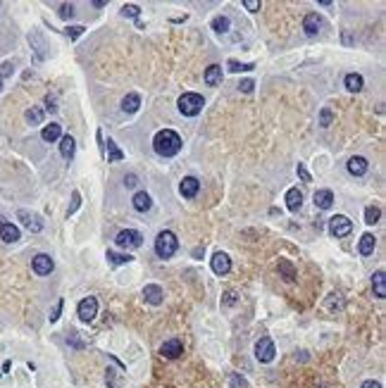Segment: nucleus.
Returning <instances> with one entry per match:
<instances>
[{"label": "nucleus", "mask_w": 386, "mask_h": 388, "mask_svg": "<svg viewBox=\"0 0 386 388\" xmlns=\"http://www.w3.org/2000/svg\"><path fill=\"white\" fill-rule=\"evenodd\" d=\"M153 148H155V153L160 157H172L182 150V136L177 131H172V129H162V131L155 133Z\"/></svg>", "instance_id": "nucleus-1"}, {"label": "nucleus", "mask_w": 386, "mask_h": 388, "mask_svg": "<svg viewBox=\"0 0 386 388\" xmlns=\"http://www.w3.org/2000/svg\"><path fill=\"white\" fill-rule=\"evenodd\" d=\"M205 100L200 93H184L182 98H179V102H177V108H179V112H182L184 117H196L200 115V110H203Z\"/></svg>", "instance_id": "nucleus-2"}, {"label": "nucleus", "mask_w": 386, "mask_h": 388, "mask_svg": "<svg viewBox=\"0 0 386 388\" xmlns=\"http://www.w3.org/2000/svg\"><path fill=\"white\" fill-rule=\"evenodd\" d=\"M177 248H179V241H177V236H174L172 231H160L158 233V238H155V253H158L162 260L172 257L174 253H177Z\"/></svg>", "instance_id": "nucleus-3"}, {"label": "nucleus", "mask_w": 386, "mask_h": 388, "mask_svg": "<svg viewBox=\"0 0 386 388\" xmlns=\"http://www.w3.org/2000/svg\"><path fill=\"white\" fill-rule=\"evenodd\" d=\"M329 231L334 238H346L348 233L353 231V222L346 217V215H334L329 219Z\"/></svg>", "instance_id": "nucleus-4"}, {"label": "nucleus", "mask_w": 386, "mask_h": 388, "mask_svg": "<svg viewBox=\"0 0 386 388\" xmlns=\"http://www.w3.org/2000/svg\"><path fill=\"white\" fill-rule=\"evenodd\" d=\"M117 245L119 248H141L143 245V236H141V231H136V229H124V231H119L117 233Z\"/></svg>", "instance_id": "nucleus-5"}, {"label": "nucleus", "mask_w": 386, "mask_h": 388, "mask_svg": "<svg viewBox=\"0 0 386 388\" xmlns=\"http://www.w3.org/2000/svg\"><path fill=\"white\" fill-rule=\"evenodd\" d=\"M274 355H276V348L269 338H260V341L255 343V357H258V362H265L267 365V362L274 360Z\"/></svg>", "instance_id": "nucleus-6"}, {"label": "nucleus", "mask_w": 386, "mask_h": 388, "mask_svg": "<svg viewBox=\"0 0 386 388\" xmlns=\"http://www.w3.org/2000/svg\"><path fill=\"white\" fill-rule=\"evenodd\" d=\"M77 312H79L81 322H93L95 314H98V300H95L93 295H88V298H84V300L79 303Z\"/></svg>", "instance_id": "nucleus-7"}, {"label": "nucleus", "mask_w": 386, "mask_h": 388, "mask_svg": "<svg viewBox=\"0 0 386 388\" xmlns=\"http://www.w3.org/2000/svg\"><path fill=\"white\" fill-rule=\"evenodd\" d=\"M31 267H33V272L39 274V276H48V274L55 269V262H53V257H50V255H46V253H39V255L33 257Z\"/></svg>", "instance_id": "nucleus-8"}, {"label": "nucleus", "mask_w": 386, "mask_h": 388, "mask_svg": "<svg viewBox=\"0 0 386 388\" xmlns=\"http://www.w3.org/2000/svg\"><path fill=\"white\" fill-rule=\"evenodd\" d=\"M210 267H213V272L217 274V276H224V274H229V269H231V260H229L227 253H215L213 255V262H210Z\"/></svg>", "instance_id": "nucleus-9"}, {"label": "nucleus", "mask_w": 386, "mask_h": 388, "mask_svg": "<svg viewBox=\"0 0 386 388\" xmlns=\"http://www.w3.org/2000/svg\"><path fill=\"white\" fill-rule=\"evenodd\" d=\"M184 352V343L179 338H172V341H165L162 348H160V355L167 357V360H177V357Z\"/></svg>", "instance_id": "nucleus-10"}, {"label": "nucleus", "mask_w": 386, "mask_h": 388, "mask_svg": "<svg viewBox=\"0 0 386 388\" xmlns=\"http://www.w3.org/2000/svg\"><path fill=\"white\" fill-rule=\"evenodd\" d=\"M198 191H200V181L196 177H184L182 184H179V193L184 198H196Z\"/></svg>", "instance_id": "nucleus-11"}, {"label": "nucleus", "mask_w": 386, "mask_h": 388, "mask_svg": "<svg viewBox=\"0 0 386 388\" xmlns=\"http://www.w3.org/2000/svg\"><path fill=\"white\" fill-rule=\"evenodd\" d=\"M17 217L22 219V224L29 229V231H33V233H39L41 229H43V222H41L36 215H31V212H26V210H19L17 212Z\"/></svg>", "instance_id": "nucleus-12"}, {"label": "nucleus", "mask_w": 386, "mask_h": 388, "mask_svg": "<svg viewBox=\"0 0 386 388\" xmlns=\"http://www.w3.org/2000/svg\"><path fill=\"white\" fill-rule=\"evenodd\" d=\"M312 200H315V205L320 210H329L331 205H334V193H331L329 188H320V191H315Z\"/></svg>", "instance_id": "nucleus-13"}, {"label": "nucleus", "mask_w": 386, "mask_h": 388, "mask_svg": "<svg viewBox=\"0 0 386 388\" xmlns=\"http://www.w3.org/2000/svg\"><path fill=\"white\" fill-rule=\"evenodd\" d=\"M322 17L317 15V12H310V15H305V19H303V29H305V33H310V36H315L320 29H322Z\"/></svg>", "instance_id": "nucleus-14"}, {"label": "nucleus", "mask_w": 386, "mask_h": 388, "mask_svg": "<svg viewBox=\"0 0 386 388\" xmlns=\"http://www.w3.org/2000/svg\"><path fill=\"white\" fill-rule=\"evenodd\" d=\"M162 288L158 286V284H148V286L143 288V298H146V303L150 305H160L162 303Z\"/></svg>", "instance_id": "nucleus-15"}, {"label": "nucleus", "mask_w": 386, "mask_h": 388, "mask_svg": "<svg viewBox=\"0 0 386 388\" xmlns=\"http://www.w3.org/2000/svg\"><path fill=\"white\" fill-rule=\"evenodd\" d=\"M0 238L5 243L19 241V229L15 224H10V222H0Z\"/></svg>", "instance_id": "nucleus-16"}, {"label": "nucleus", "mask_w": 386, "mask_h": 388, "mask_svg": "<svg viewBox=\"0 0 386 388\" xmlns=\"http://www.w3.org/2000/svg\"><path fill=\"white\" fill-rule=\"evenodd\" d=\"M286 207L291 212H298L303 207V193H300L298 188H289L286 191Z\"/></svg>", "instance_id": "nucleus-17"}, {"label": "nucleus", "mask_w": 386, "mask_h": 388, "mask_svg": "<svg viewBox=\"0 0 386 388\" xmlns=\"http://www.w3.org/2000/svg\"><path fill=\"white\" fill-rule=\"evenodd\" d=\"M134 210L136 212H148L150 207H153V198H150L148 193H146V191H138V193L134 195Z\"/></svg>", "instance_id": "nucleus-18"}, {"label": "nucleus", "mask_w": 386, "mask_h": 388, "mask_svg": "<svg viewBox=\"0 0 386 388\" xmlns=\"http://www.w3.org/2000/svg\"><path fill=\"white\" fill-rule=\"evenodd\" d=\"M348 171L353 174V177H363L365 171H367V160L360 155H355L348 160Z\"/></svg>", "instance_id": "nucleus-19"}, {"label": "nucleus", "mask_w": 386, "mask_h": 388, "mask_svg": "<svg viewBox=\"0 0 386 388\" xmlns=\"http://www.w3.org/2000/svg\"><path fill=\"white\" fill-rule=\"evenodd\" d=\"M374 245H377V238L372 236V233H363L360 236V243H358V250H360V255H372L374 253Z\"/></svg>", "instance_id": "nucleus-20"}, {"label": "nucleus", "mask_w": 386, "mask_h": 388, "mask_svg": "<svg viewBox=\"0 0 386 388\" xmlns=\"http://www.w3.org/2000/svg\"><path fill=\"white\" fill-rule=\"evenodd\" d=\"M372 288H374L377 298H386V274L381 269L374 272V276H372Z\"/></svg>", "instance_id": "nucleus-21"}, {"label": "nucleus", "mask_w": 386, "mask_h": 388, "mask_svg": "<svg viewBox=\"0 0 386 388\" xmlns=\"http://www.w3.org/2000/svg\"><path fill=\"white\" fill-rule=\"evenodd\" d=\"M205 84L207 86H220L222 84V67L220 64H210L207 69H205Z\"/></svg>", "instance_id": "nucleus-22"}, {"label": "nucleus", "mask_w": 386, "mask_h": 388, "mask_svg": "<svg viewBox=\"0 0 386 388\" xmlns=\"http://www.w3.org/2000/svg\"><path fill=\"white\" fill-rule=\"evenodd\" d=\"M74 150H77L74 138H72V136H62V138H60V155H62L64 160H72V157H74Z\"/></svg>", "instance_id": "nucleus-23"}, {"label": "nucleus", "mask_w": 386, "mask_h": 388, "mask_svg": "<svg viewBox=\"0 0 386 388\" xmlns=\"http://www.w3.org/2000/svg\"><path fill=\"white\" fill-rule=\"evenodd\" d=\"M41 138L48 140V143L62 138V129H60V124H46L43 126V131H41Z\"/></svg>", "instance_id": "nucleus-24"}, {"label": "nucleus", "mask_w": 386, "mask_h": 388, "mask_svg": "<svg viewBox=\"0 0 386 388\" xmlns=\"http://www.w3.org/2000/svg\"><path fill=\"white\" fill-rule=\"evenodd\" d=\"M138 108H141V95L138 93L124 95V100H122V110H124V112H136Z\"/></svg>", "instance_id": "nucleus-25"}, {"label": "nucleus", "mask_w": 386, "mask_h": 388, "mask_svg": "<svg viewBox=\"0 0 386 388\" xmlns=\"http://www.w3.org/2000/svg\"><path fill=\"white\" fill-rule=\"evenodd\" d=\"M343 84H346V88L348 91H350V93H358V91H363V77H360V74H346V81H343Z\"/></svg>", "instance_id": "nucleus-26"}, {"label": "nucleus", "mask_w": 386, "mask_h": 388, "mask_svg": "<svg viewBox=\"0 0 386 388\" xmlns=\"http://www.w3.org/2000/svg\"><path fill=\"white\" fill-rule=\"evenodd\" d=\"M119 160H124V153L117 148L115 140L108 138V162H119Z\"/></svg>", "instance_id": "nucleus-27"}, {"label": "nucleus", "mask_w": 386, "mask_h": 388, "mask_svg": "<svg viewBox=\"0 0 386 388\" xmlns=\"http://www.w3.org/2000/svg\"><path fill=\"white\" fill-rule=\"evenodd\" d=\"M229 24H231V22H229V17L217 15V17L213 19V24H210V26H213L217 33H227V31H229Z\"/></svg>", "instance_id": "nucleus-28"}, {"label": "nucleus", "mask_w": 386, "mask_h": 388, "mask_svg": "<svg viewBox=\"0 0 386 388\" xmlns=\"http://www.w3.org/2000/svg\"><path fill=\"white\" fill-rule=\"evenodd\" d=\"M108 260H110L112 264H126V262H131L134 257L129 255V253H115V250H108Z\"/></svg>", "instance_id": "nucleus-29"}, {"label": "nucleus", "mask_w": 386, "mask_h": 388, "mask_svg": "<svg viewBox=\"0 0 386 388\" xmlns=\"http://www.w3.org/2000/svg\"><path fill=\"white\" fill-rule=\"evenodd\" d=\"M26 122L29 124H41L43 122V110L41 108H31V110H26Z\"/></svg>", "instance_id": "nucleus-30"}, {"label": "nucleus", "mask_w": 386, "mask_h": 388, "mask_svg": "<svg viewBox=\"0 0 386 388\" xmlns=\"http://www.w3.org/2000/svg\"><path fill=\"white\" fill-rule=\"evenodd\" d=\"M379 217H381V210H379V207H374V205L365 210V222H367V224H377Z\"/></svg>", "instance_id": "nucleus-31"}, {"label": "nucleus", "mask_w": 386, "mask_h": 388, "mask_svg": "<svg viewBox=\"0 0 386 388\" xmlns=\"http://www.w3.org/2000/svg\"><path fill=\"white\" fill-rule=\"evenodd\" d=\"M331 122H334V112H331L329 108H322L320 110V126H331Z\"/></svg>", "instance_id": "nucleus-32"}, {"label": "nucleus", "mask_w": 386, "mask_h": 388, "mask_svg": "<svg viewBox=\"0 0 386 388\" xmlns=\"http://www.w3.org/2000/svg\"><path fill=\"white\" fill-rule=\"evenodd\" d=\"M279 269L284 272V279H286V281H293V279H296V269H293V267L286 262V260H282V262H279Z\"/></svg>", "instance_id": "nucleus-33"}, {"label": "nucleus", "mask_w": 386, "mask_h": 388, "mask_svg": "<svg viewBox=\"0 0 386 388\" xmlns=\"http://www.w3.org/2000/svg\"><path fill=\"white\" fill-rule=\"evenodd\" d=\"M253 67H255V64L253 62H236V60H229V69L231 72H251Z\"/></svg>", "instance_id": "nucleus-34"}, {"label": "nucleus", "mask_w": 386, "mask_h": 388, "mask_svg": "<svg viewBox=\"0 0 386 388\" xmlns=\"http://www.w3.org/2000/svg\"><path fill=\"white\" fill-rule=\"evenodd\" d=\"M296 174L300 177V181H303V184H310V181H312V177L307 174V169H305V164H303V162H298V167H296Z\"/></svg>", "instance_id": "nucleus-35"}, {"label": "nucleus", "mask_w": 386, "mask_h": 388, "mask_svg": "<svg viewBox=\"0 0 386 388\" xmlns=\"http://www.w3.org/2000/svg\"><path fill=\"white\" fill-rule=\"evenodd\" d=\"M79 205H81V193L79 191H74V193H72V205H69V210H67V215H74Z\"/></svg>", "instance_id": "nucleus-36"}, {"label": "nucleus", "mask_w": 386, "mask_h": 388, "mask_svg": "<svg viewBox=\"0 0 386 388\" xmlns=\"http://www.w3.org/2000/svg\"><path fill=\"white\" fill-rule=\"evenodd\" d=\"M138 12H141L138 5H124L122 8V17H138Z\"/></svg>", "instance_id": "nucleus-37"}, {"label": "nucleus", "mask_w": 386, "mask_h": 388, "mask_svg": "<svg viewBox=\"0 0 386 388\" xmlns=\"http://www.w3.org/2000/svg\"><path fill=\"white\" fill-rule=\"evenodd\" d=\"M229 383H231V388H245V386H248V383H245L238 374H231V376H229Z\"/></svg>", "instance_id": "nucleus-38"}, {"label": "nucleus", "mask_w": 386, "mask_h": 388, "mask_svg": "<svg viewBox=\"0 0 386 388\" xmlns=\"http://www.w3.org/2000/svg\"><path fill=\"white\" fill-rule=\"evenodd\" d=\"M243 8L248 10V12H258V10L262 8L260 0H243Z\"/></svg>", "instance_id": "nucleus-39"}, {"label": "nucleus", "mask_w": 386, "mask_h": 388, "mask_svg": "<svg viewBox=\"0 0 386 388\" xmlns=\"http://www.w3.org/2000/svg\"><path fill=\"white\" fill-rule=\"evenodd\" d=\"M72 15H74V5H69V3L60 5V17H62V19H69Z\"/></svg>", "instance_id": "nucleus-40"}, {"label": "nucleus", "mask_w": 386, "mask_h": 388, "mask_svg": "<svg viewBox=\"0 0 386 388\" xmlns=\"http://www.w3.org/2000/svg\"><path fill=\"white\" fill-rule=\"evenodd\" d=\"M12 72H15V64H12V62H3V64H0V79L10 77Z\"/></svg>", "instance_id": "nucleus-41"}, {"label": "nucleus", "mask_w": 386, "mask_h": 388, "mask_svg": "<svg viewBox=\"0 0 386 388\" xmlns=\"http://www.w3.org/2000/svg\"><path fill=\"white\" fill-rule=\"evenodd\" d=\"M64 31H67V36H69V39H79L81 33H84V26H67Z\"/></svg>", "instance_id": "nucleus-42"}, {"label": "nucleus", "mask_w": 386, "mask_h": 388, "mask_svg": "<svg viewBox=\"0 0 386 388\" xmlns=\"http://www.w3.org/2000/svg\"><path fill=\"white\" fill-rule=\"evenodd\" d=\"M253 79H243V81H241V84H238V88H241V91H243V93H251L253 91Z\"/></svg>", "instance_id": "nucleus-43"}, {"label": "nucleus", "mask_w": 386, "mask_h": 388, "mask_svg": "<svg viewBox=\"0 0 386 388\" xmlns=\"http://www.w3.org/2000/svg\"><path fill=\"white\" fill-rule=\"evenodd\" d=\"M60 312H62V300H57L55 310H53V314H50V322H57V319H60Z\"/></svg>", "instance_id": "nucleus-44"}, {"label": "nucleus", "mask_w": 386, "mask_h": 388, "mask_svg": "<svg viewBox=\"0 0 386 388\" xmlns=\"http://www.w3.org/2000/svg\"><path fill=\"white\" fill-rule=\"evenodd\" d=\"M236 303V293H234V291H227V293H224V305H234Z\"/></svg>", "instance_id": "nucleus-45"}, {"label": "nucleus", "mask_w": 386, "mask_h": 388, "mask_svg": "<svg viewBox=\"0 0 386 388\" xmlns=\"http://www.w3.org/2000/svg\"><path fill=\"white\" fill-rule=\"evenodd\" d=\"M124 184H126V186H129V188H134L136 184H138V181H136V177H134V174H129V177H124Z\"/></svg>", "instance_id": "nucleus-46"}, {"label": "nucleus", "mask_w": 386, "mask_h": 388, "mask_svg": "<svg viewBox=\"0 0 386 388\" xmlns=\"http://www.w3.org/2000/svg\"><path fill=\"white\" fill-rule=\"evenodd\" d=\"M360 388H381V383H379V381H365Z\"/></svg>", "instance_id": "nucleus-47"}, {"label": "nucleus", "mask_w": 386, "mask_h": 388, "mask_svg": "<svg viewBox=\"0 0 386 388\" xmlns=\"http://www.w3.org/2000/svg\"><path fill=\"white\" fill-rule=\"evenodd\" d=\"M0 91H3V79H0Z\"/></svg>", "instance_id": "nucleus-48"}]
</instances>
